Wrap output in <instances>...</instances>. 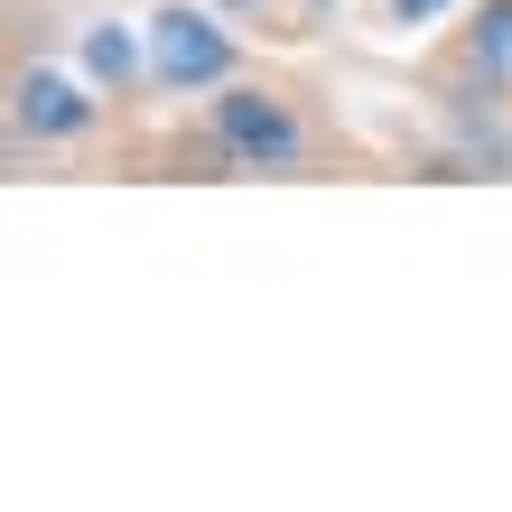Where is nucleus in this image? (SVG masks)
I'll return each instance as SVG.
<instances>
[{"mask_svg":"<svg viewBox=\"0 0 512 512\" xmlns=\"http://www.w3.org/2000/svg\"><path fill=\"white\" fill-rule=\"evenodd\" d=\"M140 28H149V84H159V103H205L215 84H233L252 66L243 19H224L215 0H159Z\"/></svg>","mask_w":512,"mask_h":512,"instance_id":"obj_2","label":"nucleus"},{"mask_svg":"<svg viewBox=\"0 0 512 512\" xmlns=\"http://www.w3.org/2000/svg\"><path fill=\"white\" fill-rule=\"evenodd\" d=\"M177 159H196L215 177H308V168L336 159V131H326L308 84L243 66L233 84H215L196 103V122L177 131Z\"/></svg>","mask_w":512,"mask_h":512,"instance_id":"obj_1","label":"nucleus"},{"mask_svg":"<svg viewBox=\"0 0 512 512\" xmlns=\"http://www.w3.org/2000/svg\"><path fill=\"white\" fill-rule=\"evenodd\" d=\"M224 19L261 28V38H308V19H298V0H215Z\"/></svg>","mask_w":512,"mask_h":512,"instance_id":"obj_6","label":"nucleus"},{"mask_svg":"<svg viewBox=\"0 0 512 512\" xmlns=\"http://www.w3.org/2000/svg\"><path fill=\"white\" fill-rule=\"evenodd\" d=\"M298 19H308V28H326V19H336V0H298Z\"/></svg>","mask_w":512,"mask_h":512,"instance_id":"obj_8","label":"nucleus"},{"mask_svg":"<svg viewBox=\"0 0 512 512\" xmlns=\"http://www.w3.org/2000/svg\"><path fill=\"white\" fill-rule=\"evenodd\" d=\"M122 112H112L94 94V75H66V66H47V56H10V140L28 149H84V140H103Z\"/></svg>","mask_w":512,"mask_h":512,"instance_id":"obj_3","label":"nucleus"},{"mask_svg":"<svg viewBox=\"0 0 512 512\" xmlns=\"http://www.w3.org/2000/svg\"><path fill=\"white\" fill-rule=\"evenodd\" d=\"M447 112H512V0H475L457 47L438 56Z\"/></svg>","mask_w":512,"mask_h":512,"instance_id":"obj_4","label":"nucleus"},{"mask_svg":"<svg viewBox=\"0 0 512 512\" xmlns=\"http://www.w3.org/2000/svg\"><path fill=\"white\" fill-rule=\"evenodd\" d=\"M75 66L94 75V94H103L112 112H131V103H149V94H159V84H149V28L112 19V10L75 38Z\"/></svg>","mask_w":512,"mask_h":512,"instance_id":"obj_5","label":"nucleus"},{"mask_svg":"<svg viewBox=\"0 0 512 512\" xmlns=\"http://www.w3.org/2000/svg\"><path fill=\"white\" fill-rule=\"evenodd\" d=\"M447 10H457V0H373V28H382V38H410V28H429Z\"/></svg>","mask_w":512,"mask_h":512,"instance_id":"obj_7","label":"nucleus"}]
</instances>
